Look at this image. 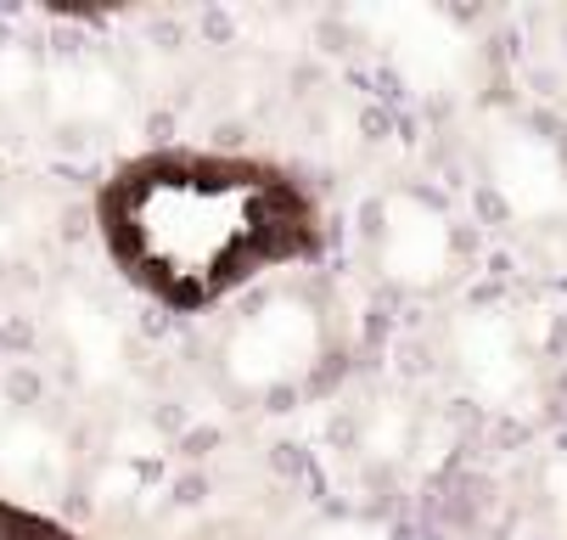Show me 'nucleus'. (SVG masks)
<instances>
[{"mask_svg": "<svg viewBox=\"0 0 567 540\" xmlns=\"http://www.w3.org/2000/svg\"><path fill=\"white\" fill-rule=\"evenodd\" d=\"M0 540H73L51 523H40L34 512H18V507H0Z\"/></svg>", "mask_w": 567, "mask_h": 540, "instance_id": "nucleus-5", "label": "nucleus"}, {"mask_svg": "<svg viewBox=\"0 0 567 540\" xmlns=\"http://www.w3.org/2000/svg\"><path fill=\"white\" fill-rule=\"evenodd\" d=\"M338 349V310L315 287H265L225 322L214 377L241 406H287L332 377Z\"/></svg>", "mask_w": 567, "mask_h": 540, "instance_id": "nucleus-2", "label": "nucleus"}, {"mask_svg": "<svg viewBox=\"0 0 567 540\" xmlns=\"http://www.w3.org/2000/svg\"><path fill=\"white\" fill-rule=\"evenodd\" d=\"M466 237L444 203L433 197H388L377 214V276H388L393 287H444L461 271Z\"/></svg>", "mask_w": 567, "mask_h": 540, "instance_id": "nucleus-4", "label": "nucleus"}, {"mask_svg": "<svg viewBox=\"0 0 567 540\" xmlns=\"http://www.w3.org/2000/svg\"><path fill=\"white\" fill-rule=\"evenodd\" d=\"M477 186L517 243L567 254V130L545 113L501 108L477 124Z\"/></svg>", "mask_w": 567, "mask_h": 540, "instance_id": "nucleus-3", "label": "nucleus"}, {"mask_svg": "<svg viewBox=\"0 0 567 540\" xmlns=\"http://www.w3.org/2000/svg\"><path fill=\"white\" fill-rule=\"evenodd\" d=\"M118 271L175 310H203L315 248V214L292 181L248 159L157 152L102 192Z\"/></svg>", "mask_w": 567, "mask_h": 540, "instance_id": "nucleus-1", "label": "nucleus"}]
</instances>
